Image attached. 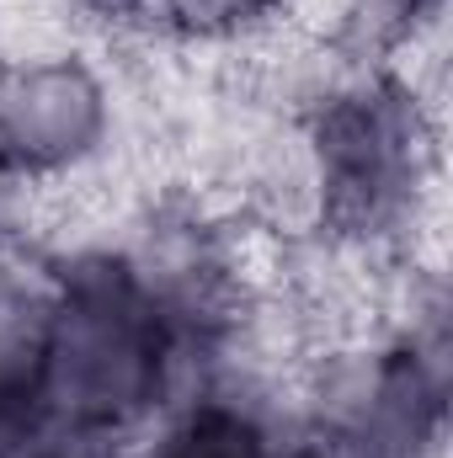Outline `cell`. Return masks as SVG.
<instances>
[{
	"instance_id": "cell-1",
	"label": "cell",
	"mask_w": 453,
	"mask_h": 458,
	"mask_svg": "<svg viewBox=\"0 0 453 458\" xmlns=\"http://www.w3.org/2000/svg\"><path fill=\"white\" fill-rule=\"evenodd\" d=\"M182 342L123 250H81L43 288V389L54 421L123 432L150 416Z\"/></svg>"
},
{
	"instance_id": "cell-2",
	"label": "cell",
	"mask_w": 453,
	"mask_h": 458,
	"mask_svg": "<svg viewBox=\"0 0 453 458\" xmlns=\"http://www.w3.org/2000/svg\"><path fill=\"white\" fill-rule=\"evenodd\" d=\"M321 219L346 240H379L416 214L432 171V123L395 75H363L310 117Z\"/></svg>"
},
{
	"instance_id": "cell-3",
	"label": "cell",
	"mask_w": 453,
	"mask_h": 458,
	"mask_svg": "<svg viewBox=\"0 0 453 458\" xmlns=\"http://www.w3.org/2000/svg\"><path fill=\"white\" fill-rule=\"evenodd\" d=\"M449 416V342L432 326L341 357L315 400L321 458H427Z\"/></svg>"
},
{
	"instance_id": "cell-4",
	"label": "cell",
	"mask_w": 453,
	"mask_h": 458,
	"mask_svg": "<svg viewBox=\"0 0 453 458\" xmlns=\"http://www.w3.org/2000/svg\"><path fill=\"white\" fill-rule=\"evenodd\" d=\"M107 86L86 59H21L0 75V176L38 182L91 160L107 139Z\"/></svg>"
},
{
	"instance_id": "cell-5",
	"label": "cell",
	"mask_w": 453,
	"mask_h": 458,
	"mask_svg": "<svg viewBox=\"0 0 453 458\" xmlns=\"http://www.w3.org/2000/svg\"><path fill=\"white\" fill-rule=\"evenodd\" d=\"M54 427L43 389V293H0V458H27Z\"/></svg>"
},
{
	"instance_id": "cell-6",
	"label": "cell",
	"mask_w": 453,
	"mask_h": 458,
	"mask_svg": "<svg viewBox=\"0 0 453 458\" xmlns=\"http://www.w3.org/2000/svg\"><path fill=\"white\" fill-rule=\"evenodd\" d=\"M261 416L240 400H198L155 448V458H278Z\"/></svg>"
},
{
	"instance_id": "cell-7",
	"label": "cell",
	"mask_w": 453,
	"mask_h": 458,
	"mask_svg": "<svg viewBox=\"0 0 453 458\" xmlns=\"http://www.w3.org/2000/svg\"><path fill=\"white\" fill-rule=\"evenodd\" d=\"M283 0H150V11L182 38H240L278 16Z\"/></svg>"
},
{
	"instance_id": "cell-8",
	"label": "cell",
	"mask_w": 453,
	"mask_h": 458,
	"mask_svg": "<svg viewBox=\"0 0 453 458\" xmlns=\"http://www.w3.org/2000/svg\"><path fill=\"white\" fill-rule=\"evenodd\" d=\"M27 458H128V454H123L117 432H107V427H70V421H54Z\"/></svg>"
},
{
	"instance_id": "cell-9",
	"label": "cell",
	"mask_w": 453,
	"mask_h": 458,
	"mask_svg": "<svg viewBox=\"0 0 453 458\" xmlns=\"http://www.w3.org/2000/svg\"><path fill=\"white\" fill-rule=\"evenodd\" d=\"M432 5L438 0H368V11H373L379 27H416Z\"/></svg>"
},
{
	"instance_id": "cell-10",
	"label": "cell",
	"mask_w": 453,
	"mask_h": 458,
	"mask_svg": "<svg viewBox=\"0 0 453 458\" xmlns=\"http://www.w3.org/2000/svg\"><path fill=\"white\" fill-rule=\"evenodd\" d=\"M75 5H86L91 16H107V21H123V16L150 11V0H75Z\"/></svg>"
},
{
	"instance_id": "cell-11",
	"label": "cell",
	"mask_w": 453,
	"mask_h": 458,
	"mask_svg": "<svg viewBox=\"0 0 453 458\" xmlns=\"http://www.w3.org/2000/svg\"><path fill=\"white\" fill-rule=\"evenodd\" d=\"M278 458H321L315 448H288V454H278Z\"/></svg>"
}]
</instances>
